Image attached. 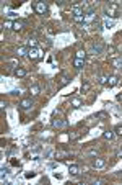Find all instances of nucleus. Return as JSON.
I'll use <instances>...</instances> for the list:
<instances>
[{
    "label": "nucleus",
    "mask_w": 122,
    "mask_h": 185,
    "mask_svg": "<svg viewBox=\"0 0 122 185\" xmlns=\"http://www.w3.org/2000/svg\"><path fill=\"white\" fill-rule=\"evenodd\" d=\"M20 106L23 108V110H31L33 108V100L31 98H23L20 102Z\"/></svg>",
    "instance_id": "6"
},
{
    "label": "nucleus",
    "mask_w": 122,
    "mask_h": 185,
    "mask_svg": "<svg viewBox=\"0 0 122 185\" xmlns=\"http://www.w3.org/2000/svg\"><path fill=\"white\" fill-rule=\"evenodd\" d=\"M52 126L54 128H65L67 126V121H64V120H54L52 121Z\"/></svg>",
    "instance_id": "11"
},
{
    "label": "nucleus",
    "mask_w": 122,
    "mask_h": 185,
    "mask_svg": "<svg viewBox=\"0 0 122 185\" xmlns=\"http://www.w3.org/2000/svg\"><path fill=\"white\" fill-rule=\"evenodd\" d=\"M103 26L104 28H111V26H114V20H104V23H103Z\"/></svg>",
    "instance_id": "22"
},
{
    "label": "nucleus",
    "mask_w": 122,
    "mask_h": 185,
    "mask_svg": "<svg viewBox=\"0 0 122 185\" xmlns=\"http://www.w3.org/2000/svg\"><path fill=\"white\" fill-rule=\"evenodd\" d=\"M0 108H2V110H5V102H3V100L0 102Z\"/></svg>",
    "instance_id": "30"
},
{
    "label": "nucleus",
    "mask_w": 122,
    "mask_h": 185,
    "mask_svg": "<svg viewBox=\"0 0 122 185\" xmlns=\"http://www.w3.org/2000/svg\"><path fill=\"white\" fill-rule=\"evenodd\" d=\"M117 100H119V102H122V93H119V95H117Z\"/></svg>",
    "instance_id": "32"
},
{
    "label": "nucleus",
    "mask_w": 122,
    "mask_h": 185,
    "mask_svg": "<svg viewBox=\"0 0 122 185\" xmlns=\"http://www.w3.org/2000/svg\"><path fill=\"white\" fill-rule=\"evenodd\" d=\"M98 82H99L101 85H104V84L108 82V75H99V79H98Z\"/></svg>",
    "instance_id": "25"
},
{
    "label": "nucleus",
    "mask_w": 122,
    "mask_h": 185,
    "mask_svg": "<svg viewBox=\"0 0 122 185\" xmlns=\"http://www.w3.org/2000/svg\"><path fill=\"white\" fill-rule=\"evenodd\" d=\"M73 20L77 21V23H86V20H85V15H82V17H73Z\"/></svg>",
    "instance_id": "24"
},
{
    "label": "nucleus",
    "mask_w": 122,
    "mask_h": 185,
    "mask_svg": "<svg viewBox=\"0 0 122 185\" xmlns=\"http://www.w3.org/2000/svg\"><path fill=\"white\" fill-rule=\"evenodd\" d=\"M109 87H116L119 84V77L117 75H108V82H106Z\"/></svg>",
    "instance_id": "8"
},
{
    "label": "nucleus",
    "mask_w": 122,
    "mask_h": 185,
    "mask_svg": "<svg viewBox=\"0 0 122 185\" xmlns=\"http://www.w3.org/2000/svg\"><path fill=\"white\" fill-rule=\"evenodd\" d=\"M88 90H90V84H88V82H85V84H82V92H88Z\"/></svg>",
    "instance_id": "26"
},
{
    "label": "nucleus",
    "mask_w": 122,
    "mask_h": 185,
    "mask_svg": "<svg viewBox=\"0 0 122 185\" xmlns=\"http://www.w3.org/2000/svg\"><path fill=\"white\" fill-rule=\"evenodd\" d=\"M108 53H109V56H111V57H114V56H117V49H116V48H114V46H108Z\"/></svg>",
    "instance_id": "18"
},
{
    "label": "nucleus",
    "mask_w": 122,
    "mask_h": 185,
    "mask_svg": "<svg viewBox=\"0 0 122 185\" xmlns=\"http://www.w3.org/2000/svg\"><path fill=\"white\" fill-rule=\"evenodd\" d=\"M96 116H98V118H108V113H106V112H99Z\"/></svg>",
    "instance_id": "28"
},
{
    "label": "nucleus",
    "mask_w": 122,
    "mask_h": 185,
    "mask_svg": "<svg viewBox=\"0 0 122 185\" xmlns=\"http://www.w3.org/2000/svg\"><path fill=\"white\" fill-rule=\"evenodd\" d=\"M25 26H26L25 20H15L13 21V30H15V31H20V30H23Z\"/></svg>",
    "instance_id": "7"
},
{
    "label": "nucleus",
    "mask_w": 122,
    "mask_h": 185,
    "mask_svg": "<svg viewBox=\"0 0 122 185\" xmlns=\"http://www.w3.org/2000/svg\"><path fill=\"white\" fill-rule=\"evenodd\" d=\"M29 92H31V95H39V92H41V89H39L38 84H33L31 87H29Z\"/></svg>",
    "instance_id": "15"
},
{
    "label": "nucleus",
    "mask_w": 122,
    "mask_h": 185,
    "mask_svg": "<svg viewBox=\"0 0 122 185\" xmlns=\"http://www.w3.org/2000/svg\"><path fill=\"white\" fill-rule=\"evenodd\" d=\"M2 28H5V30H10L12 28L13 30V21H3L2 23Z\"/></svg>",
    "instance_id": "21"
},
{
    "label": "nucleus",
    "mask_w": 122,
    "mask_h": 185,
    "mask_svg": "<svg viewBox=\"0 0 122 185\" xmlns=\"http://www.w3.org/2000/svg\"><path fill=\"white\" fill-rule=\"evenodd\" d=\"M72 106H73V108L82 106V100H80V98H73V100H72Z\"/></svg>",
    "instance_id": "20"
},
{
    "label": "nucleus",
    "mask_w": 122,
    "mask_h": 185,
    "mask_svg": "<svg viewBox=\"0 0 122 185\" xmlns=\"http://www.w3.org/2000/svg\"><path fill=\"white\" fill-rule=\"evenodd\" d=\"M117 156H119V157H122V147L119 149V151H117Z\"/></svg>",
    "instance_id": "31"
},
{
    "label": "nucleus",
    "mask_w": 122,
    "mask_h": 185,
    "mask_svg": "<svg viewBox=\"0 0 122 185\" xmlns=\"http://www.w3.org/2000/svg\"><path fill=\"white\" fill-rule=\"evenodd\" d=\"M28 57L31 61H39L44 57V51L41 49V48H29V51H28Z\"/></svg>",
    "instance_id": "1"
},
{
    "label": "nucleus",
    "mask_w": 122,
    "mask_h": 185,
    "mask_svg": "<svg viewBox=\"0 0 122 185\" xmlns=\"http://www.w3.org/2000/svg\"><path fill=\"white\" fill-rule=\"evenodd\" d=\"M69 82H70V79H69L67 75H64V79H62V82H60V85H59V89H62V87H65L67 84H69Z\"/></svg>",
    "instance_id": "23"
},
{
    "label": "nucleus",
    "mask_w": 122,
    "mask_h": 185,
    "mask_svg": "<svg viewBox=\"0 0 122 185\" xmlns=\"http://www.w3.org/2000/svg\"><path fill=\"white\" fill-rule=\"evenodd\" d=\"M15 75H16L18 79H23V77H26V71L23 67H16V69H15Z\"/></svg>",
    "instance_id": "10"
},
{
    "label": "nucleus",
    "mask_w": 122,
    "mask_h": 185,
    "mask_svg": "<svg viewBox=\"0 0 122 185\" xmlns=\"http://www.w3.org/2000/svg\"><path fill=\"white\" fill-rule=\"evenodd\" d=\"M73 67H75V69H78V71H80V69H83V67H85V61L83 59H75V61H73Z\"/></svg>",
    "instance_id": "13"
},
{
    "label": "nucleus",
    "mask_w": 122,
    "mask_h": 185,
    "mask_svg": "<svg viewBox=\"0 0 122 185\" xmlns=\"http://www.w3.org/2000/svg\"><path fill=\"white\" fill-rule=\"evenodd\" d=\"M103 49H104V44L101 43V41H95L93 44H91V51L95 54H101L103 53Z\"/></svg>",
    "instance_id": "3"
},
{
    "label": "nucleus",
    "mask_w": 122,
    "mask_h": 185,
    "mask_svg": "<svg viewBox=\"0 0 122 185\" xmlns=\"http://www.w3.org/2000/svg\"><path fill=\"white\" fill-rule=\"evenodd\" d=\"M104 165H106V159H103V157L93 159V167H95V169H103Z\"/></svg>",
    "instance_id": "5"
},
{
    "label": "nucleus",
    "mask_w": 122,
    "mask_h": 185,
    "mask_svg": "<svg viewBox=\"0 0 122 185\" xmlns=\"http://www.w3.org/2000/svg\"><path fill=\"white\" fill-rule=\"evenodd\" d=\"M72 13H73V17H82V15H85V12H83V8L82 7L73 5V7H72Z\"/></svg>",
    "instance_id": "9"
},
{
    "label": "nucleus",
    "mask_w": 122,
    "mask_h": 185,
    "mask_svg": "<svg viewBox=\"0 0 122 185\" xmlns=\"http://www.w3.org/2000/svg\"><path fill=\"white\" fill-rule=\"evenodd\" d=\"M25 177H26V178H29V177H34V172H26V174H25Z\"/></svg>",
    "instance_id": "29"
},
{
    "label": "nucleus",
    "mask_w": 122,
    "mask_h": 185,
    "mask_svg": "<svg viewBox=\"0 0 122 185\" xmlns=\"http://www.w3.org/2000/svg\"><path fill=\"white\" fill-rule=\"evenodd\" d=\"M28 51H29V48H26V46L16 48V54L18 56H28Z\"/></svg>",
    "instance_id": "12"
},
{
    "label": "nucleus",
    "mask_w": 122,
    "mask_h": 185,
    "mask_svg": "<svg viewBox=\"0 0 122 185\" xmlns=\"http://www.w3.org/2000/svg\"><path fill=\"white\" fill-rule=\"evenodd\" d=\"M85 57H86V53H85L83 49H78L77 54H75V59H83L85 61Z\"/></svg>",
    "instance_id": "17"
},
{
    "label": "nucleus",
    "mask_w": 122,
    "mask_h": 185,
    "mask_svg": "<svg viewBox=\"0 0 122 185\" xmlns=\"http://www.w3.org/2000/svg\"><path fill=\"white\" fill-rule=\"evenodd\" d=\"M114 136H116V133H114V131H104L103 133V138L108 139V141H112V139H114Z\"/></svg>",
    "instance_id": "14"
},
{
    "label": "nucleus",
    "mask_w": 122,
    "mask_h": 185,
    "mask_svg": "<svg viewBox=\"0 0 122 185\" xmlns=\"http://www.w3.org/2000/svg\"><path fill=\"white\" fill-rule=\"evenodd\" d=\"M116 13H117V3H109V5L106 7V15L116 17Z\"/></svg>",
    "instance_id": "4"
},
{
    "label": "nucleus",
    "mask_w": 122,
    "mask_h": 185,
    "mask_svg": "<svg viewBox=\"0 0 122 185\" xmlns=\"http://www.w3.org/2000/svg\"><path fill=\"white\" fill-rule=\"evenodd\" d=\"M69 169H70L72 175H78V174H80V167H78V165H70L69 164Z\"/></svg>",
    "instance_id": "16"
},
{
    "label": "nucleus",
    "mask_w": 122,
    "mask_h": 185,
    "mask_svg": "<svg viewBox=\"0 0 122 185\" xmlns=\"http://www.w3.org/2000/svg\"><path fill=\"white\" fill-rule=\"evenodd\" d=\"M33 8H34L39 15H46V13H47V10H49V7H47L46 2H34Z\"/></svg>",
    "instance_id": "2"
},
{
    "label": "nucleus",
    "mask_w": 122,
    "mask_h": 185,
    "mask_svg": "<svg viewBox=\"0 0 122 185\" xmlns=\"http://www.w3.org/2000/svg\"><path fill=\"white\" fill-rule=\"evenodd\" d=\"M114 133L119 134V136H122V125H117L116 128H114Z\"/></svg>",
    "instance_id": "27"
},
{
    "label": "nucleus",
    "mask_w": 122,
    "mask_h": 185,
    "mask_svg": "<svg viewBox=\"0 0 122 185\" xmlns=\"http://www.w3.org/2000/svg\"><path fill=\"white\" fill-rule=\"evenodd\" d=\"M80 136H82V133H80V131H73V133H70V139H72V141H77Z\"/></svg>",
    "instance_id": "19"
}]
</instances>
